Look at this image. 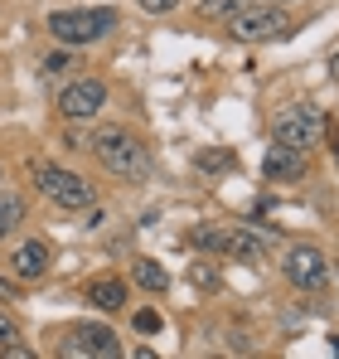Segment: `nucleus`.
<instances>
[{
	"label": "nucleus",
	"mask_w": 339,
	"mask_h": 359,
	"mask_svg": "<svg viewBox=\"0 0 339 359\" xmlns=\"http://www.w3.org/2000/svg\"><path fill=\"white\" fill-rule=\"evenodd\" d=\"M88 151L97 156L102 170H112L116 180H146L151 175V146L121 126H102L88 136Z\"/></svg>",
	"instance_id": "obj_1"
},
{
	"label": "nucleus",
	"mask_w": 339,
	"mask_h": 359,
	"mask_svg": "<svg viewBox=\"0 0 339 359\" xmlns=\"http://www.w3.org/2000/svg\"><path fill=\"white\" fill-rule=\"evenodd\" d=\"M116 25H121V15H116L112 5H88V10H54V15H49V34H54L58 44H68V49H83V44H97V39H107Z\"/></svg>",
	"instance_id": "obj_2"
},
{
	"label": "nucleus",
	"mask_w": 339,
	"mask_h": 359,
	"mask_svg": "<svg viewBox=\"0 0 339 359\" xmlns=\"http://www.w3.org/2000/svg\"><path fill=\"white\" fill-rule=\"evenodd\" d=\"M189 238H194V248H204L214 257H233V262H247V267H262L267 248H272V238L257 233V229H214V224H199Z\"/></svg>",
	"instance_id": "obj_3"
},
{
	"label": "nucleus",
	"mask_w": 339,
	"mask_h": 359,
	"mask_svg": "<svg viewBox=\"0 0 339 359\" xmlns=\"http://www.w3.org/2000/svg\"><path fill=\"white\" fill-rule=\"evenodd\" d=\"M34 189L54 209H63V214H78V209H92L97 204V189L78 175V170H63L54 161H34Z\"/></svg>",
	"instance_id": "obj_4"
},
{
	"label": "nucleus",
	"mask_w": 339,
	"mask_h": 359,
	"mask_svg": "<svg viewBox=\"0 0 339 359\" xmlns=\"http://www.w3.org/2000/svg\"><path fill=\"white\" fill-rule=\"evenodd\" d=\"M325 131H330V117H325L315 102H291V107H282V112L272 117V141L296 146V151L320 146V141H325Z\"/></svg>",
	"instance_id": "obj_5"
},
{
	"label": "nucleus",
	"mask_w": 339,
	"mask_h": 359,
	"mask_svg": "<svg viewBox=\"0 0 339 359\" xmlns=\"http://www.w3.org/2000/svg\"><path fill=\"white\" fill-rule=\"evenodd\" d=\"M228 25H233V39H242V44H277L291 34V20H286L282 5H247Z\"/></svg>",
	"instance_id": "obj_6"
},
{
	"label": "nucleus",
	"mask_w": 339,
	"mask_h": 359,
	"mask_svg": "<svg viewBox=\"0 0 339 359\" xmlns=\"http://www.w3.org/2000/svg\"><path fill=\"white\" fill-rule=\"evenodd\" d=\"M63 355L68 359H116L121 355V340L102 320H78V325L63 330Z\"/></svg>",
	"instance_id": "obj_7"
},
{
	"label": "nucleus",
	"mask_w": 339,
	"mask_h": 359,
	"mask_svg": "<svg viewBox=\"0 0 339 359\" xmlns=\"http://www.w3.org/2000/svg\"><path fill=\"white\" fill-rule=\"evenodd\" d=\"M282 272H286L291 287H300V292H320V287L330 282V257H325L315 243H296V248H286Z\"/></svg>",
	"instance_id": "obj_8"
},
{
	"label": "nucleus",
	"mask_w": 339,
	"mask_h": 359,
	"mask_svg": "<svg viewBox=\"0 0 339 359\" xmlns=\"http://www.w3.org/2000/svg\"><path fill=\"white\" fill-rule=\"evenodd\" d=\"M102 107H107V83H97V78H78V83H68L58 93L63 121H92V117H102Z\"/></svg>",
	"instance_id": "obj_9"
},
{
	"label": "nucleus",
	"mask_w": 339,
	"mask_h": 359,
	"mask_svg": "<svg viewBox=\"0 0 339 359\" xmlns=\"http://www.w3.org/2000/svg\"><path fill=\"white\" fill-rule=\"evenodd\" d=\"M49 267H54V248H49L44 238L15 243V252H10V272H15L20 282H39Z\"/></svg>",
	"instance_id": "obj_10"
},
{
	"label": "nucleus",
	"mask_w": 339,
	"mask_h": 359,
	"mask_svg": "<svg viewBox=\"0 0 339 359\" xmlns=\"http://www.w3.org/2000/svg\"><path fill=\"white\" fill-rule=\"evenodd\" d=\"M262 175L272 180V184H296V180L305 175V151L272 141V146H267V156H262Z\"/></svg>",
	"instance_id": "obj_11"
},
{
	"label": "nucleus",
	"mask_w": 339,
	"mask_h": 359,
	"mask_svg": "<svg viewBox=\"0 0 339 359\" xmlns=\"http://www.w3.org/2000/svg\"><path fill=\"white\" fill-rule=\"evenodd\" d=\"M88 306H97V311H121V306H126V282H121V277H97V282L88 287Z\"/></svg>",
	"instance_id": "obj_12"
},
{
	"label": "nucleus",
	"mask_w": 339,
	"mask_h": 359,
	"mask_svg": "<svg viewBox=\"0 0 339 359\" xmlns=\"http://www.w3.org/2000/svg\"><path fill=\"white\" fill-rule=\"evenodd\" d=\"M20 224H25V194L0 189V238H10Z\"/></svg>",
	"instance_id": "obj_13"
},
{
	"label": "nucleus",
	"mask_w": 339,
	"mask_h": 359,
	"mask_svg": "<svg viewBox=\"0 0 339 359\" xmlns=\"http://www.w3.org/2000/svg\"><path fill=\"white\" fill-rule=\"evenodd\" d=\"M131 282H136L141 292H165V287H170V272L160 267V262H151V257H141V262L131 267Z\"/></svg>",
	"instance_id": "obj_14"
},
{
	"label": "nucleus",
	"mask_w": 339,
	"mask_h": 359,
	"mask_svg": "<svg viewBox=\"0 0 339 359\" xmlns=\"http://www.w3.org/2000/svg\"><path fill=\"white\" fill-rule=\"evenodd\" d=\"M247 5H252V0H204L199 15H204V20H233V15H242Z\"/></svg>",
	"instance_id": "obj_15"
},
{
	"label": "nucleus",
	"mask_w": 339,
	"mask_h": 359,
	"mask_svg": "<svg viewBox=\"0 0 339 359\" xmlns=\"http://www.w3.org/2000/svg\"><path fill=\"white\" fill-rule=\"evenodd\" d=\"M68 68H78V59H73V49H68V44H63V54H49V59H44V73H49V78L68 73Z\"/></svg>",
	"instance_id": "obj_16"
},
{
	"label": "nucleus",
	"mask_w": 339,
	"mask_h": 359,
	"mask_svg": "<svg viewBox=\"0 0 339 359\" xmlns=\"http://www.w3.org/2000/svg\"><path fill=\"white\" fill-rule=\"evenodd\" d=\"M131 325H136V335H160V316L155 311H136Z\"/></svg>",
	"instance_id": "obj_17"
},
{
	"label": "nucleus",
	"mask_w": 339,
	"mask_h": 359,
	"mask_svg": "<svg viewBox=\"0 0 339 359\" xmlns=\"http://www.w3.org/2000/svg\"><path fill=\"white\" fill-rule=\"evenodd\" d=\"M15 340H20V320H15L10 311H0V350L15 345Z\"/></svg>",
	"instance_id": "obj_18"
},
{
	"label": "nucleus",
	"mask_w": 339,
	"mask_h": 359,
	"mask_svg": "<svg viewBox=\"0 0 339 359\" xmlns=\"http://www.w3.org/2000/svg\"><path fill=\"white\" fill-rule=\"evenodd\" d=\"M10 301H20V277H15V272H10V277L0 272V306H10Z\"/></svg>",
	"instance_id": "obj_19"
},
{
	"label": "nucleus",
	"mask_w": 339,
	"mask_h": 359,
	"mask_svg": "<svg viewBox=\"0 0 339 359\" xmlns=\"http://www.w3.org/2000/svg\"><path fill=\"white\" fill-rule=\"evenodd\" d=\"M136 5H141L146 15H170V10H174L179 0H136Z\"/></svg>",
	"instance_id": "obj_20"
},
{
	"label": "nucleus",
	"mask_w": 339,
	"mask_h": 359,
	"mask_svg": "<svg viewBox=\"0 0 339 359\" xmlns=\"http://www.w3.org/2000/svg\"><path fill=\"white\" fill-rule=\"evenodd\" d=\"M199 165H204V170H228L233 156H199Z\"/></svg>",
	"instance_id": "obj_21"
},
{
	"label": "nucleus",
	"mask_w": 339,
	"mask_h": 359,
	"mask_svg": "<svg viewBox=\"0 0 339 359\" xmlns=\"http://www.w3.org/2000/svg\"><path fill=\"white\" fill-rule=\"evenodd\" d=\"M330 78H335V83H339V49H335V54H330Z\"/></svg>",
	"instance_id": "obj_22"
},
{
	"label": "nucleus",
	"mask_w": 339,
	"mask_h": 359,
	"mask_svg": "<svg viewBox=\"0 0 339 359\" xmlns=\"http://www.w3.org/2000/svg\"><path fill=\"white\" fill-rule=\"evenodd\" d=\"M272 5H296V0H272Z\"/></svg>",
	"instance_id": "obj_23"
},
{
	"label": "nucleus",
	"mask_w": 339,
	"mask_h": 359,
	"mask_svg": "<svg viewBox=\"0 0 339 359\" xmlns=\"http://www.w3.org/2000/svg\"><path fill=\"white\" fill-rule=\"evenodd\" d=\"M0 175H5V165H0Z\"/></svg>",
	"instance_id": "obj_24"
}]
</instances>
